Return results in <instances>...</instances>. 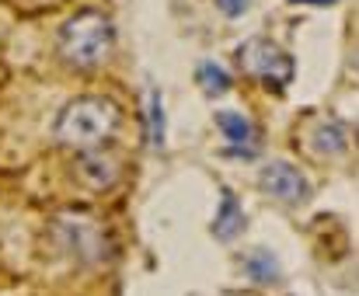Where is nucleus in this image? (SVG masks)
<instances>
[{
  "label": "nucleus",
  "instance_id": "5",
  "mask_svg": "<svg viewBox=\"0 0 359 296\" xmlns=\"http://www.w3.org/2000/svg\"><path fill=\"white\" fill-rule=\"evenodd\" d=\"M220 133L227 136V153L231 157H255V129L251 122L238 115V112H220L217 115Z\"/></svg>",
  "mask_w": 359,
  "mask_h": 296
},
{
  "label": "nucleus",
  "instance_id": "10",
  "mask_svg": "<svg viewBox=\"0 0 359 296\" xmlns=\"http://www.w3.org/2000/svg\"><path fill=\"white\" fill-rule=\"evenodd\" d=\"M150 143L154 147H164V105H161V94L157 91L150 94Z\"/></svg>",
  "mask_w": 359,
  "mask_h": 296
},
{
  "label": "nucleus",
  "instance_id": "2",
  "mask_svg": "<svg viewBox=\"0 0 359 296\" xmlns=\"http://www.w3.org/2000/svg\"><path fill=\"white\" fill-rule=\"evenodd\" d=\"M60 49L74 66H95L112 49V24L98 10H84L60 31Z\"/></svg>",
  "mask_w": 359,
  "mask_h": 296
},
{
  "label": "nucleus",
  "instance_id": "4",
  "mask_svg": "<svg viewBox=\"0 0 359 296\" xmlns=\"http://www.w3.org/2000/svg\"><path fill=\"white\" fill-rule=\"evenodd\" d=\"M262 188H265L269 195L283 199V202H300V199L307 195L304 174H300L293 164H286V160H272V164L262 171Z\"/></svg>",
  "mask_w": 359,
  "mask_h": 296
},
{
  "label": "nucleus",
  "instance_id": "12",
  "mask_svg": "<svg viewBox=\"0 0 359 296\" xmlns=\"http://www.w3.org/2000/svg\"><path fill=\"white\" fill-rule=\"evenodd\" d=\"M297 3H335V0H297Z\"/></svg>",
  "mask_w": 359,
  "mask_h": 296
},
{
  "label": "nucleus",
  "instance_id": "8",
  "mask_svg": "<svg viewBox=\"0 0 359 296\" xmlns=\"http://www.w3.org/2000/svg\"><path fill=\"white\" fill-rule=\"evenodd\" d=\"M314 147L321 150H328V153H339V150L346 147V129L339 126V122H325L318 133H314Z\"/></svg>",
  "mask_w": 359,
  "mask_h": 296
},
{
  "label": "nucleus",
  "instance_id": "1",
  "mask_svg": "<svg viewBox=\"0 0 359 296\" xmlns=\"http://www.w3.org/2000/svg\"><path fill=\"white\" fill-rule=\"evenodd\" d=\"M119 122V112L112 101H102V98H81L74 105L63 108L60 122H56V136L70 147H95L102 143Z\"/></svg>",
  "mask_w": 359,
  "mask_h": 296
},
{
  "label": "nucleus",
  "instance_id": "6",
  "mask_svg": "<svg viewBox=\"0 0 359 296\" xmlns=\"http://www.w3.org/2000/svg\"><path fill=\"white\" fill-rule=\"evenodd\" d=\"M241 227H244V216H241L238 199H234L231 192H224V202H220V213H217V220H213V230H217L220 241H231Z\"/></svg>",
  "mask_w": 359,
  "mask_h": 296
},
{
  "label": "nucleus",
  "instance_id": "7",
  "mask_svg": "<svg viewBox=\"0 0 359 296\" xmlns=\"http://www.w3.org/2000/svg\"><path fill=\"white\" fill-rule=\"evenodd\" d=\"M196 77H199L203 91H210V94H224L231 87V73L220 63H199V73Z\"/></svg>",
  "mask_w": 359,
  "mask_h": 296
},
{
  "label": "nucleus",
  "instance_id": "11",
  "mask_svg": "<svg viewBox=\"0 0 359 296\" xmlns=\"http://www.w3.org/2000/svg\"><path fill=\"white\" fill-rule=\"evenodd\" d=\"M217 3L224 7V14L238 17V14H244V10H248V3H251V0H217Z\"/></svg>",
  "mask_w": 359,
  "mask_h": 296
},
{
  "label": "nucleus",
  "instance_id": "3",
  "mask_svg": "<svg viewBox=\"0 0 359 296\" xmlns=\"http://www.w3.org/2000/svg\"><path fill=\"white\" fill-rule=\"evenodd\" d=\"M238 56L251 73H258L272 87H286L290 77H293V59L279 45H272L269 38H251L248 45H241Z\"/></svg>",
  "mask_w": 359,
  "mask_h": 296
},
{
  "label": "nucleus",
  "instance_id": "9",
  "mask_svg": "<svg viewBox=\"0 0 359 296\" xmlns=\"http://www.w3.org/2000/svg\"><path fill=\"white\" fill-rule=\"evenodd\" d=\"M248 272H251L258 283L279 279V265H276V258H272V255H265V251H255V255L248 258Z\"/></svg>",
  "mask_w": 359,
  "mask_h": 296
}]
</instances>
